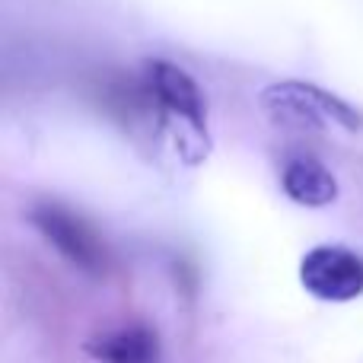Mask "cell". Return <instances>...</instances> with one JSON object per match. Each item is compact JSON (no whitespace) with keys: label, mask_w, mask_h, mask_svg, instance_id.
Listing matches in <instances>:
<instances>
[{"label":"cell","mask_w":363,"mask_h":363,"mask_svg":"<svg viewBox=\"0 0 363 363\" xmlns=\"http://www.w3.org/2000/svg\"><path fill=\"white\" fill-rule=\"evenodd\" d=\"M262 108L271 115V121L300 131H322L328 125L357 131L363 121L357 108H351L345 99L309 83H274L262 93Z\"/></svg>","instance_id":"1"},{"label":"cell","mask_w":363,"mask_h":363,"mask_svg":"<svg viewBox=\"0 0 363 363\" xmlns=\"http://www.w3.org/2000/svg\"><path fill=\"white\" fill-rule=\"evenodd\" d=\"M300 284L322 303H351L363 296V255L347 245H315L300 262Z\"/></svg>","instance_id":"2"},{"label":"cell","mask_w":363,"mask_h":363,"mask_svg":"<svg viewBox=\"0 0 363 363\" xmlns=\"http://www.w3.org/2000/svg\"><path fill=\"white\" fill-rule=\"evenodd\" d=\"M29 217H32V223H35V230L42 233L74 268H80V271L102 268L106 252H102L99 236H96L77 213H70L67 207H61V204H38V207H32Z\"/></svg>","instance_id":"3"},{"label":"cell","mask_w":363,"mask_h":363,"mask_svg":"<svg viewBox=\"0 0 363 363\" xmlns=\"http://www.w3.org/2000/svg\"><path fill=\"white\" fill-rule=\"evenodd\" d=\"M147 83H150V93L157 96V102L172 118L185 121L191 131L204 134L207 102L188 70H182L169 61H147Z\"/></svg>","instance_id":"4"},{"label":"cell","mask_w":363,"mask_h":363,"mask_svg":"<svg viewBox=\"0 0 363 363\" xmlns=\"http://www.w3.org/2000/svg\"><path fill=\"white\" fill-rule=\"evenodd\" d=\"M86 354L99 363H163L157 332L144 325H125L86 341Z\"/></svg>","instance_id":"5"},{"label":"cell","mask_w":363,"mask_h":363,"mask_svg":"<svg viewBox=\"0 0 363 363\" xmlns=\"http://www.w3.org/2000/svg\"><path fill=\"white\" fill-rule=\"evenodd\" d=\"M281 188L300 207H328L338 198V179L313 157L290 160L281 172Z\"/></svg>","instance_id":"6"}]
</instances>
